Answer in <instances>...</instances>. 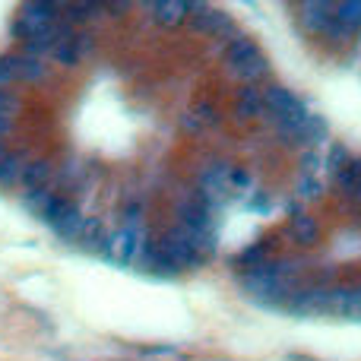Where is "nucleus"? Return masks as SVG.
Returning <instances> with one entry per match:
<instances>
[{
    "label": "nucleus",
    "mask_w": 361,
    "mask_h": 361,
    "mask_svg": "<svg viewBox=\"0 0 361 361\" xmlns=\"http://www.w3.org/2000/svg\"><path fill=\"white\" fill-rule=\"evenodd\" d=\"M16 80V54H0V89L13 86Z\"/></svg>",
    "instance_id": "obj_25"
},
{
    "label": "nucleus",
    "mask_w": 361,
    "mask_h": 361,
    "mask_svg": "<svg viewBox=\"0 0 361 361\" xmlns=\"http://www.w3.org/2000/svg\"><path fill=\"white\" fill-rule=\"evenodd\" d=\"M301 108H307L305 102L298 99L295 92H288L286 86H269L263 89V111L269 114V118H288V114L301 111Z\"/></svg>",
    "instance_id": "obj_4"
},
{
    "label": "nucleus",
    "mask_w": 361,
    "mask_h": 361,
    "mask_svg": "<svg viewBox=\"0 0 361 361\" xmlns=\"http://www.w3.org/2000/svg\"><path fill=\"white\" fill-rule=\"evenodd\" d=\"M267 57L263 54H254V57H247L244 63H238V67H231V73L238 76V80L244 82V86H257V80H263L267 76Z\"/></svg>",
    "instance_id": "obj_14"
},
{
    "label": "nucleus",
    "mask_w": 361,
    "mask_h": 361,
    "mask_svg": "<svg viewBox=\"0 0 361 361\" xmlns=\"http://www.w3.org/2000/svg\"><path fill=\"white\" fill-rule=\"evenodd\" d=\"M54 178V165L48 159H32L29 165L23 169V187L25 190H35V187H48V180Z\"/></svg>",
    "instance_id": "obj_13"
},
{
    "label": "nucleus",
    "mask_w": 361,
    "mask_h": 361,
    "mask_svg": "<svg viewBox=\"0 0 361 361\" xmlns=\"http://www.w3.org/2000/svg\"><path fill=\"white\" fill-rule=\"evenodd\" d=\"M301 13H305V29L314 32V35H330V25H333V16H336V4H305L301 6Z\"/></svg>",
    "instance_id": "obj_8"
},
{
    "label": "nucleus",
    "mask_w": 361,
    "mask_h": 361,
    "mask_svg": "<svg viewBox=\"0 0 361 361\" xmlns=\"http://www.w3.org/2000/svg\"><path fill=\"white\" fill-rule=\"evenodd\" d=\"M298 193H301V197H305V200H314V197H317V193H320V184H317V180H314V178H305V180H301V184H298Z\"/></svg>",
    "instance_id": "obj_28"
},
{
    "label": "nucleus",
    "mask_w": 361,
    "mask_h": 361,
    "mask_svg": "<svg viewBox=\"0 0 361 361\" xmlns=\"http://www.w3.org/2000/svg\"><path fill=\"white\" fill-rule=\"evenodd\" d=\"M190 25L197 32H203V35H216V38H225V35H231L235 38L238 32H235V25H231V19L225 16V13H219V10H209L206 4H190Z\"/></svg>",
    "instance_id": "obj_2"
},
{
    "label": "nucleus",
    "mask_w": 361,
    "mask_h": 361,
    "mask_svg": "<svg viewBox=\"0 0 361 361\" xmlns=\"http://www.w3.org/2000/svg\"><path fill=\"white\" fill-rule=\"evenodd\" d=\"M345 197H349V203H352V206H361V180H358L355 187H352L349 193H345Z\"/></svg>",
    "instance_id": "obj_32"
},
{
    "label": "nucleus",
    "mask_w": 361,
    "mask_h": 361,
    "mask_svg": "<svg viewBox=\"0 0 361 361\" xmlns=\"http://www.w3.org/2000/svg\"><path fill=\"white\" fill-rule=\"evenodd\" d=\"M140 247H143V235H140V228H121L108 238V257H114L118 263H130Z\"/></svg>",
    "instance_id": "obj_5"
},
{
    "label": "nucleus",
    "mask_w": 361,
    "mask_h": 361,
    "mask_svg": "<svg viewBox=\"0 0 361 361\" xmlns=\"http://www.w3.org/2000/svg\"><path fill=\"white\" fill-rule=\"evenodd\" d=\"M82 228H86V219H82V212L76 209V206H70L67 216H63L61 222L54 225V235L63 238V241H80V238H82Z\"/></svg>",
    "instance_id": "obj_15"
},
{
    "label": "nucleus",
    "mask_w": 361,
    "mask_h": 361,
    "mask_svg": "<svg viewBox=\"0 0 361 361\" xmlns=\"http://www.w3.org/2000/svg\"><path fill=\"white\" fill-rule=\"evenodd\" d=\"M219 124V111L212 105H197L190 114H184V130H190V133H203L206 127H216Z\"/></svg>",
    "instance_id": "obj_16"
},
{
    "label": "nucleus",
    "mask_w": 361,
    "mask_h": 361,
    "mask_svg": "<svg viewBox=\"0 0 361 361\" xmlns=\"http://www.w3.org/2000/svg\"><path fill=\"white\" fill-rule=\"evenodd\" d=\"M288 231H292V238H295L298 244H314V241H317V235H320L317 222H314L307 212H295V219H292V225H288Z\"/></svg>",
    "instance_id": "obj_18"
},
{
    "label": "nucleus",
    "mask_w": 361,
    "mask_h": 361,
    "mask_svg": "<svg viewBox=\"0 0 361 361\" xmlns=\"http://www.w3.org/2000/svg\"><path fill=\"white\" fill-rule=\"evenodd\" d=\"M70 206H73V203H70V200H63V197H54V200H51L48 206H44V212H42V216H38V219H42L44 225H51V228H54V225L61 222L63 216H67V209H70Z\"/></svg>",
    "instance_id": "obj_24"
},
{
    "label": "nucleus",
    "mask_w": 361,
    "mask_h": 361,
    "mask_svg": "<svg viewBox=\"0 0 361 361\" xmlns=\"http://www.w3.org/2000/svg\"><path fill=\"white\" fill-rule=\"evenodd\" d=\"M146 355H159V358L175 355V345H149V349H146Z\"/></svg>",
    "instance_id": "obj_30"
},
{
    "label": "nucleus",
    "mask_w": 361,
    "mask_h": 361,
    "mask_svg": "<svg viewBox=\"0 0 361 361\" xmlns=\"http://www.w3.org/2000/svg\"><path fill=\"white\" fill-rule=\"evenodd\" d=\"M250 209H263V212H267L269 209V197H267V193H257V200H250Z\"/></svg>",
    "instance_id": "obj_31"
},
{
    "label": "nucleus",
    "mask_w": 361,
    "mask_h": 361,
    "mask_svg": "<svg viewBox=\"0 0 361 361\" xmlns=\"http://www.w3.org/2000/svg\"><path fill=\"white\" fill-rule=\"evenodd\" d=\"M25 156L23 152H6V159L0 162V190H6V187H13L19 178H23V169H25Z\"/></svg>",
    "instance_id": "obj_17"
},
{
    "label": "nucleus",
    "mask_w": 361,
    "mask_h": 361,
    "mask_svg": "<svg viewBox=\"0 0 361 361\" xmlns=\"http://www.w3.org/2000/svg\"><path fill=\"white\" fill-rule=\"evenodd\" d=\"M361 29V4L349 0V4H336V16H333L330 35L326 38H349Z\"/></svg>",
    "instance_id": "obj_7"
},
{
    "label": "nucleus",
    "mask_w": 361,
    "mask_h": 361,
    "mask_svg": "<svg viewBox=\"0 0 361 361\" xmlns=\"http://www.w3.org/2000/svg\"><path fill=\"white\" fill-rule=\"evenodd\" d=\"M235 114H238V118H244V121L263 114V89H257V86H241V89H238Z\"/></svg>",
    "instance_id": "obj_11"
},
{
    "label": "nucleus",
    "mask_w": 361,
    "mask_h": 361,
    "mask_svg": "<svg viewBox=\"0 0 361 361\" xmlns=\"http://www.w3.org/2000/svg\"><path fill=\"white\" fill-rule=\"evenodd\" d=\"M6 152H10V149H6V146H4V140H0V162H4V159H6Z\"/></svg>",
    "instance_id": "obj_36"
},
{
    "label": "nucleus",
    "mask_w": 361,
    "mask_h": 361,
    "mask_svg": "<svg viewBox=\"0 0 361 361\" xmlns=\"http://www.w3.org/2000/svg\"><path fill=\"white\" fill-rule=\"evenodd\" d=\"M254 54H260V48H257L254 42H250L247 35H235L228 44H225V51H222V61H225V67H238V63H244L247 57H254Z\"/></svg>",
    "instance_id": "obj_12"
},
{
    "label": "nucleus",
    "mask_w": 361,
    "mask_h": 361,
    "mask_svg": "<svg viewBox=\"0 0 361 361\" xmlns=\"http://www.w3.org/2000/svg\"><path fill=\"white\" fill-rule=\"evenodd\" d=\"M149 16L152 23L165 25V29H175L184 19H190V4H184V0H152Z\"/></svg>",
    "instance_id": "obj_6"
},
{
    "label": "nucleus",
    "mask_w": 361,
    "mask_h": 361,
    "mask_svg": "<svg viewBox=\"0 0 361 361\" xmlns=\"http://www.w3.org/2000/svg\"><path fill=\"white\" fill-rule=\"evenodd\" d=\"M333 292L336 288H326V286L295 288L292 298L286 301V307L295 314H326V311H333Z\"/></svg>",
    "instance_id": "obj_1"
},
{
    "label": "nucleus",
    "mask_w": 361,
    "mask_h": 361,
    "mask_svg": "<svg viewBox=\"0 0 361 361\" xmlns=\"http://www.w3.org/2000/svg\"><path fill=\"white\" fill-rule=\"evenodd\" d=\"M267 257H269V244L267 241H260V244H254V247H247L241 257H238V267L247 273V269H254V267H260V263H267Z\"/></svg>",
    "instance_id": "obj_22"
},
{
    "label": "nucleus",
    "mask_w": 361,
    "mask_h": 361,
    "mask_svg": "<svg viewBox=\"0 0 361 361\" xmlns=\"http://www.w3.org/2000/svg\"><path fill=\"white\" fill-rule=\"evenodd\" d=\"M19 111V99L6 89H0V118H13Z\"/></svg>",
    "instance_id": "obj_26"
},
{
    "label": "nucleus",
    "mask_w": 361,
    "mask_h": 361,
    "mask_svg": "<svg viewBox=\"0 0 361 361\" xmlns=\"http://www.w3.org/2000/svg\"><path fill=\"white\" fill-rule=\"evenodd\" d=\"M16 76L23 82H42L48 76V63L44 61H35V57H25V54H16Z\"/></svg>",
    "instance_id": "obj_19"
},
{
    "label": "nucleus",
    "mask_w": 361,
    "mask_h": 361,
    "mask_svg": "<svg viewBox=\"0 0 361 361\" xmlns=\"http://www.w3.org/2000/svg\"><path fill=\"white\" fill-rule=\"evenodd\" d=\"M89 51H92V32H73V38H67V42L54 51V61H61L63 67H76Z\"/></svg>",
    "instance_id": "obj_9"
},
{
    "label": "nucleus",
    "mask_w": 361,
    "mask_h": 361,
    "mask_svg": "<svg viewBox=\"0 0 361 361\" xmlns=\"http://www.w3.org/2000/svg\"><path fill=\"white\" fill-rule=\"evenodd\" d=\"M13 133V118H0V140Z\"/></svg>",
    "instance_id": "obj_33"
},
{
    "label": "nucleus",
    "mask_w": 361,
    "mask_h": 361,
    "mask_svg": "<svg viewBox=\"0 0 361 361\" xmlns=\"http://www.w3.org/2000/svg\"><path fill=\"white\" fill-rule=\"evenodd\" d=\"M333 314L361 320V288H336L333 292Z\"/></svg>",
    "instance_id": "obj_10"
},
{
    "label": "nucleus",
    "mask_w": 361,
    "mask_h": 361,
    "mask_svg": "<svg viewBox=\"0 0 361 361\" xmlns=\"http://www.w3.org/2000/svg\"><path fill=\"white\" fill-rule=\"evenodd\" d=\"M54 197H57V193H51L48 187H35V190H25V193H23V206H25L29 212H35V216H42L44 206H48Z\"/></svg>",
    "instance_id": "obj_21"
},
{
    "label": "nucleus",
    "mask_w": 361,
    "mask_h": 361,
    "mask_svg": "<svg viewBox=\"0 0 361 361\" xmlns=\"http://www.w3.org/2000/svg\"><path fill=\"white\" fill-rule=\"evenodd\" d=\"M349 159H352V156L343 149V146H333V149H330V159H326V169H330V175H336V171L343 169Z\"/></svg>",
    "instance_id": "obj_27"
},
{
    "label": "nucleus",
    "mask_w": 361,
    "mask_h": 361,
    "mask_svg": "<svg viewBox=\"0 0 361 361\" xmlns=\"http://www.w3.org/2000/svg\"><path fill=\"white\" fill-rule=\"evenodd\" d=\"M212 216H216V212L200 200L197 190L178 203V219H180V225H184L187 231H212Z\"/></svg>",
    "instance_id": "obj_3"
},
{
    "label": "nucleus",
    "mask_w": 361,
    "mask_h": 361,
    "mask_svg": "<svg viewBox=\"0 0 361 361\" xmlns=\"http://www.w3.org/2000/svg\"><path fill=\"white\" fill-rule=\"evenodd\" d=\"M105 10L108 13H127L130 10V4H105Z\"/></svg>",
    "instance_id": "obj_35"
},
{
    "label": "nucleus",
    "mask_w": 361,
    "mask_h": 361,
    "mask_svg": "<svg viewBox=\"0 0 361 361\" xmlns=\"http://www.w3.org/2000/svg\"><path fill=\"white\" fill-rule=\"evenodd\" d=\"M317 162H320L317 156H305V159H301V165H305V171H314V169H317Z\"/></svg>",
    "instance_id": "obj_34"
},
{
    "label": "nucleus",
    "mask_w": 361,
    "mask_h": 361,
    "mask_svg": "<svg viewBox=\"0 0 361 361\" xmlns=\"http://www.w3.org/2000/svg\"><path fill=\"white\" fill-rule=\"evenodd\" d=\"M63 13H67L70 23H86V19L105 13V4H67L63 6Z\"/></svg>",
    "instance_id": "obj_23"
},
{
    "label": "nucleus",
    "mask_w": 361,
    "mask_h": 361,
    "mask_svg": "<svg viewBox=\"0 0 361 361\" xmlns=\"http://www.w3.org/2000/svg\"><path fill=\"white\" fill-rule=\"evenodd\" d=\"M358 180H361V159H349V162H345L343 169L333 175V184H336L343 193H349Z\"/></svg>",
    "instance_id": "obj_20"
},
{
    "label": "nucleus",
    "mask_w": 361,
    "mask_h": 361,
    "mask_svg": "<svg viewBox=\"0 0 361 361\" xmlns=\"http://www.w3.org/2000/svg\"><path fill=\"white\" fill-rule=\"evenodd\" d=\"M228 184H235V187H250V175H247L244 169H231Z\"/></svg>",
    "instance_id": "obj_29"
}]
</instances>
